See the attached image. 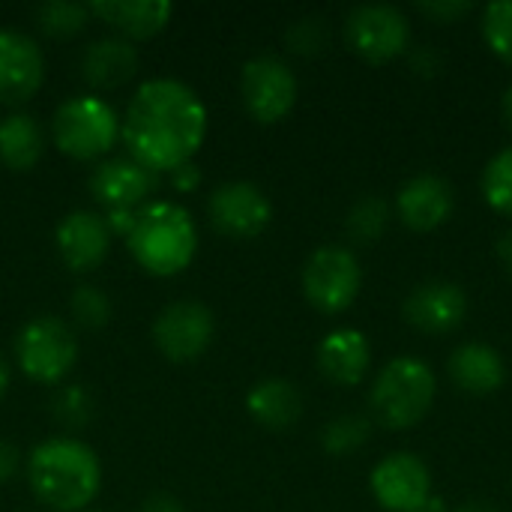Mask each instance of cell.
Segmentation results:
<instances>
[{"label":"cell","mask_w":512,"mask_h":512,"mask_svg":"<svg viewBox=\"0 0 512 512\" xmlns=\"http://www.w3.org/2000/svg\"><path fill=\"white\" fill-rule=\"evenodd\" d=\"M27 480L33 495L51 510L78 512L96 501L102 465L84 441L51 438L30 453Z\"/></svg>","instance_id":"7a4b0ae2"},{"label":"cell","mask_w":512,"mask_h":512,"mask_svg":"<svg viewBox=\"0 0 512 512\" xmlns=\"http://www.w3.org/2000/svg\"><path fill=\"white\" fill-rule=\"evenodd\" d=\"M501 108H504V120H507V126L512 129V84L507 87V93H504V102H501Z\"/></svg>","instance_id":"74e56055"},{"label":"cell","mask_w":512,"mask_h":512,"mask_svg":"<svg viewBox=\"0 0 512 512\" xmlns=\"http://www.w3.org/2000/svg\"><path fill=\"white\" fill-rule=\"evenodd\" d=\"M45 150V135L36 117L9 114L0 120V162L12 171H30Z\"/></svg>","instance_id":"603a6c76"},{"label":"cell","mask_w":512,"mask_h":512,"mask_svg":"<svg viewBox=\"0 0 512 512\" xmlns=\"http://www.w3.org/2000/svg\"><path fill=\"white\" fill-rule=\"evenodd\" d=\"M216 333L213 312L198 300H177L165 306L153 324V342L159 354L171 363H192L198 360Z\"/></svg>","instance_id":"30bf717a"},{"label":"cell","mask_w":512,"mask_h":512,"mask_svg":"<svg viewBox=\"0 0 512 512\" xmlns=\"http://www.w3.org/2000/svg\"><path fill=\"white\" fill-rule=\"evenodd\" d=\"M399 216L411 231H435L441 228L456 207V195L453 186L444 177L435 174H420L411 177L396 198Z\"/></svg>","instance_id":"2e32d148"},{"label":"cell","mask_w":512,"mask_h":512,"mask_svg":"<svg viewBox=\"0 0 512 512\" xmlns=\"http://www.w3.org/2000/svg\"><path fill=\"white\" fill-rule=\"evenodd\" d=\"M69 309H72V318L87 327V330H99L105 327V321L111 318V303L108 297L93 288V285H81L72 297H69Z\"/></svg>","instance_id":"83f0119b"},{"label":"cell","mask_w":512,"mask_h":512,"mask_svg":"<svg viewBox=\"0 0 512 512\" xmlns=\"http://www.w3.org/2000/svg\"><path fill=\"white\" fill-rule=\"evenodd\" d=\"M372 363V348L366 336L354 327L333 330L318 345V369L336 387H354L366 378Z\"/></svg>","instance_id":"ac0fdd59"},{"label":"cell","mask_w":512,"mask_h":512,"mask_svg":"<svg viewBox=\"0 0 512 512\" xmlns=\"http://www.w3.org/2000/svg\"><path fill=\"white\" fill-rule=\"evenodd\" d=\"M42 78V48L18 30H0V105L27 102L42 87Z\"/></svg>","instance_id":"5bb4252c"},{"label":"cell","mask_w":512,"mask_h":512,"mask_svg":"<svg viewBox=\"0 0 512 512\" xmlns=\"http://www.w3.org/2000/svg\"><path fill=\"white\" fill-rule=\"evenodd\" d=\"M498 258H501L504 270L512 276V231H507V234L501 237V243H498Z\"/></svg>","instance_id":"d590c367"},{"label":"cell","mask_w":512,"mask_h":512,"mask_svg":"<svg viewBox=\"0 0 512 512\" xmlns=\"http://www.w3.org/2000/svg\"><path fill=\"white\" fill-rule=\"evenodd\" d=\"M132 258L153 276H174L186 270L198 249V231L186 207L174 201H153L135 210L129 228Z\"/></svg>","instance_id":"3957f363"},{"label":"cell","mask_w":512,"mask_h":512,"mask_svg":"<svg viewBox=\"0 0 512 512\" xmlns=\"http://www.w3.org/2000/svg\"><path fill=\"white\" fill-rule=\"evenodd\" d=\"M483 198L492 210L512 216V147L489 159L483 171Z\"/></svg>","instance_id":"cb8c5ba5"},{"label":"cell","mask_w":512,"mask_h":512,"mask_svg":"<svg viewBox=\"0 0 512 512\" xmlns=\"http://www.w3.org/2000/svg\"><path fill=\"white\" fill-rule=\"evenodd\" d=\"M435 372L420 357H396L390 360L372 387V411L390 429H411L417 426L432 402H435Z\"/></svg>","instance_id":"277c9868"},{"label":"cell","mask_w":512,"mask_h":512,"mask_svg":"<svg viewBox=\"0 0 512 512\" xmlns=\"http://www.w3.org/2000/svg\"><path fill=\"white\" fill-rule=\"evenodd\" d=\"M57 249L72 273L96 270L111 249V228L105 216L93 210L66 213L57 225Z\"/></svg>","instance_id":"9a60e30c"},{"label":"cell","mask_w":512,"mask_h":512,"mask_svg":"<svg viewBox=\"0 0 512 512\" xmlns=\"http://www.w3.org/2000/svg\"><path fill=\"white\" fill-rule=\"evenodd\" d=\"M450 378L459 390H465L471 396H489L504 387L507 366H504V357L492 345L468 342L453 351Z\"/></svg>","instance_id":"44dd1931"},{"label":"cell","mask_w":512,"mask_h":512,"mask_svg":"<svg viewBox=\"0 0 512 512\" xmlns=\"http://www.w3.org/2000/svg\"><path fill=\"white\" fill-rule=\"evenodd\" d=\"M87 6H90V15L120 30L126 39L156 36L171 21V12H174L168 0H96Z\"/></svg>","instance_id":"ffe728a7"},{"label":"cell","mask_w":512,"mask_h":512,"mask_svg":"<svg viewBox=\"0 0 512 512\" xmlns=\"http://www.w3.org/2000/svg\"><path fill=\"white\" fill-rule=\"evenodd\" d=\"M423 512H432V510H429V507H426V510H423Z\"/></svg>","instance_id":"ab89813d"},{"label":"cell","mask_w":512,"mask_h":512,"mask_svg":"<svg viewBox=\"0 0 512 512\" xmlns=\"http://www.w3.org/2000/svg\"><path fill=\"white\" fill-rule=\"evenodd\" d=\"M90 414H93V405H90V399H87V393L84 390H63L57 399H54V417L63 423V426H84L87 420H90Z\"/></svg>","instance_id":"f546056e"},{"label":"cell","mask_w":512,"mask_h":512,"mask_svg":"<svg viewBox=\"0 0 512 512\" xmlns=\"http://www.w3.org/2000/svg\"><path fill=\"white\" fill-rule=\"evenodd\" d=\"M456 512H495L489 504H483V501H471V504H462Z\"/></svg>","instance_id":"f35d334b"},{"label":"cell","mask_w":512,"mask_h":512,"mask_svg":"<svg viewBox=\"0 0 512 512\" xmlns=\"http://www.w3.org/2000/svg\"><path fill=\"white\" fill-rule=\"evenodd\" d=\"M90 18V6L69 3V0H48L36 9V21L51 36H72L78 33Z\"/></svg>","instance_id":"484cf974"},{"label":"cell","mask_w":512,"mask_h":512,"mask_svg":"<svg viewBox=\"0 0 512 512\" xmlns=\"http://www.w3.org/2000/svg\"><path fill=\"white\" fill-rule=\"evenodd\" d=\"M15 360L30 381L57 384L72 372L78 360V339L72 327L54 315L33 318L15 339Z\"/></svg>","instance_id":"8992f818"},{"label":"cell","mask_w":512,"mask_h":512,"mask_svg":"<svg viewBox=\"0 0 512 512\" xmlns=\"http://www.w3.org/2000/svg\"><path fill=\"white\" fill-rule=\"evenodd\" d=\"M417 9H420L423 15L435 18V21L450 24V21L468 15V12H471V3H465V0H444V3H420Z\"/></svg>","instance_id":"1f68e13d"},{"label":"cell","mask_w":512,"mask_h":512,"mask_svg":"<svg viewBox=\"0 0 512 512\" xmlns=\"http://www.w3.org/2000/svg\"><path fill=\"white\" fill-rule=\"evenodd\" d=\"M129 159L150 174L177 171L192 162L207 135V108L201 96L177 78H150L129 99L123 126Z\"/></svg>","instance_id":"6da1fadb"},{"label":"cell","mask_w":512,"mask_h":512,"mask_svg":"<svg viewBox=\"0 0 512 512\" xmlns=\"http://www.w3.org/2000/svg\"><path fill=\"white\" fill-rule=\"evenodd\" d=\"M246 408L258 426H264L270 432H285L303 417V396L291 381L267 378L249 390Z\"/></svg>","instance_id":"7402d4cb"},{"label":"cell","mask_w":512,"mask_h":512,"mask_svg":"<svg viewBox=\"0 0 512 512\" xmlns=\"http://www.w3.org/2000/svg\"><path fill=\"white\" fill-rule=\"evenodd\" d=\"M345 39L366 63H390L408 48L411 24L405 12L390 3H363L348 15Z\"/></svg>","instance_id":"ba28073f"},{"label":"cell","mask_w":512,"mask_h":512,"mask_svg":"<svg viewBox=\"0 0 512 512\" xmlns=\"http://www.w3.org/2000/svg\"><path fill=\"white\" fill-rule=\"evenodd\" d=\"M327 42V27L321 18H303L288 30V45L297 54H315Z\"/></svg>","instance_id":"4dcf8cb0"},{"label":"cell","mask_w":512,"mask_h":512,"mask_svg":"<svg viewBox=\"0 0 512 512\" xmlns=\"http://www.w3.org/2000/svg\"><path fill=\"white\" fill-rule=\"evenodd\" d=\"M375 501L390 512H423L432 498L429 468L411 453H393L381 459L369 477Z\"/></svg>","instance_id":"7c38bea8"},{"label":"cell","mask_w":512,"mask_h":512,"mask_svg":"<svg viewBox=\"0 0 512 512\" xmlns=\"http://www.w3.org/2000/svg\"><path fill=\"white\" fill-rule=\"evenodd\" d=\"M369 438V423L363 417H339L333 420L327 429H324V450L333 453V456H342V453H351L357 450L363 441Z\"/></svg>","instance_id":"f1b7e54d"},{"label":"cell","mask_w":512,"mask_h":512,"mask_svg":"<svg viewBox=\"0 0 512 512\" xmlns=\"http://www.w3.org/2000/svg\"><path fill=\"white\" fill-rule=\"evenodd\" d=\"M387 219H390V207L381 198L369 195V198H363V201H357L351 207V213L345 219V228L357 243H375V240H381V234L387 228Z\"/></svg>","instance_id":"d4e9b609"},{"label":"cell","mask_w":512,"mask_h":512,"mask_svg":"<svg viewBox=\"0 0 512 512\" xmlns=\"http://www.w3.org/2000/svg\"><path fill=\"white\" fill-rule=\"evenodd\" d=\"M138 72V51L129 39L105 36L84 48L81 75L96 90H114Z\"/></svg>","instance_id":"d6986e66"},{"label":"cell","mask_w":512,"mask_h":512,"mask_svg":"<svg viewBox=\"0 0 512 512\" xmlns=\"http://www.w3.org/2000/svg\"><path fill=\"white\" fill-rule=\"evenodd\" d=\"M468 318V294L456 282H426L417 285L405 300V321L429 336L450 333Z\"/></svg>","instance_id":"4fadbf2b"},{"label":"cell","mask_w":512,"mask_h":512,"mask_svg":"<svg viewBox=\"0 0 512 512\" xmlns=\"http://www.w3.org/2000/svg\"><path fill=\"white\" fill-rule=\"evenodd\" d=\"M18 465H21V453L12 444L0 441V483H9L18 474Z\"/></svg>","instance_id":"d6a6232c"},{"label":"cell","mask_w":512,"mask_h":512,"mask_svg":"<svg viewBox=\"0 0 512 512\" xmlns=\"http://www.w3.org/2000/svg\"><path fill=\"white\" fill-rule=\"evenodd\" d=\"M483 39L512 66V0H495L483 9Z\"/></svg>","instance_id":"4316f807"},{"label":"cell","mask_w":512,"mask_h":512,"mask_svg":"<svg viewBox=\"0 0 512 512\" xmlns=\"http://www.w3.org/2000/svg\"><path fill=\"white\" fill-rule=\"evenodd\" d=\"M240 93L246 111L258 123H279L297 102V78L291 66L273 54L252 57L240 75Z\"/></svg>","instance_id":"9c48e42d"},{"label":"cell","mask_w":512,"mask_h":512,"mask_svg":"<svg viewBox=\"0 0 512 512\" xmlns=\"http://www.w3.org/2000/svg\"><path fill=\"white\" fill-rule=\"evenodd\" d=\"M207 216L219 234H225L231 240H252L270 225L273 204L261 186H255L249 180H231V183H222L210 195Z\"/></svg>","instance_id":"8fae6325"},{"label":"cell","mask_w":512,"mask_h":512,"mask_svg":"<svg viewBox=\"0 0 512 512\" xmlns=\"http://www.w3.org/2000/svg\"><path fill=\"white\" fill-rule=\"evenodd\" d=\"M141 512H183V507L174 495H150L141 504Z\"/></svg>","instance_id":"836d02e7"},{"label":"cell","mask_w":512,"mask_h":512,"mask_svg":"<svg viewBox=\"0 0 512 512\" xmlns=\"http://www.w3.org/2000/svg\"><path fill=\"white\" fill-rule=\"evenodd\" d=\"M150 186H153V174L135 159H108L90 177L93 198L114 213L138 207L147 198Z\"/></svg>","instance_id":"e0dca14e"},{"label":"cell","mask_w":512,"mask_h":512,"mask_svg":"<svg viewBox=\"0 0 512 512\" xmlns=\"http://www.w3.org/2000/svg\"><path fill=\"white\" fill-rule=\"evenodd\" d=\"M174 174V186L177 189H192V186H198V168L195 165H183V168H177V171H171Z\"/></svg>","instance_id":"e575fe53"},{"label":"cell","mask_w":512,"mask_h":512,"mask_svg":"<svg viewBox=\"0 0 512 512\" xmlns=\"http://www.w3.org/2000/svg\"><path fill=\"white\" fill-rule=\"evenodd\" d=\"M6 393H9V366H6V360L0 357V402L6 399Z\"/></svg>","instance_id":"8d00e7d4"},{"label":"cell","mask_w":512,"mask_h":512,"mask_svg":"<svg viewBox=\"0 0 512 512\" xmlns=\"http://www.w3.org/2000/svg\"><path fill=\"white\" fill-rule=\"evenodd\" d=\"M51 138L60 153L72 159H96L105 156L120 138L117 111L99 96H72L66 99L51 120Z\"/></svg>","instance_id":"5b68a950"},{"label":"cell","mask_w":512,"mask_h":512,"mask_svg":"<svg viewBox=\"0 0 512 512\" xmlns=\"http://www.w3.org/2000/svg\"><path fill=\"white\" fill-rule=\"evenodd\" d=\"M360 282V264L354 252L342 246H321L318 252L309 255L303 267V294L324 315L345 312L357 300Z\"/></svg>","instance_id":"52a82bcc"}]
</instances>
